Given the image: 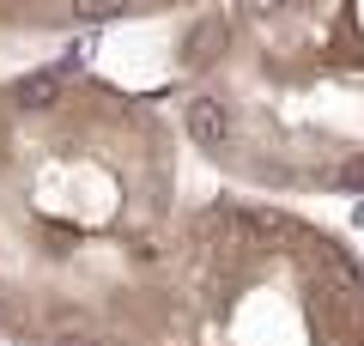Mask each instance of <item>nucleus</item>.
Masks as SVG:
<instances>
[{"label":"nucleus","instance_id":"f257e3e1","mask_svg":"<svg viewBox=\"0 0 364 346\" xmlns=\"http://www.w3.org/2000/svg\"><path fill=\"white\" fill-rule=\"evenodd\" d=\"M182 206L170 103L73 61L0 79V340L128 346Z\"/></svg>","mask_w":364,"mask_h":346},{"label":"nucleus","instance_id":"f03ea898","mask_svg":"<svg viewBox=\"0 0 364 346\" xmlns=\"http://www.w3.org/2000/svg\"><path fill=\"white\" fill-rule=\"evenodd\" d=\"M176 128L249 194H364V0H213L176 43Z\"/></svg>","mask_w":364,"mask_h":346},{"label":"nucleus","instance_id":"7ed1b4c3","mask_svg":"<svg viewBox=\"0 0 364 346\" xmlns=\"http://www.w3.org/2000/svg\"><path fill=\"white\" fill-rule=\"evenodd\" d=\"M128 346H364V256L267 194L188 201Z\"/></svg>","mask_w":364,"mask_h":346},{"label":"nucleus","instance_id":"20e7f679","mask_svg":"<svg viewBox=\"0 0 364 346\" xmlns=\"http://www.w3.org/2000/svg\"><path fill=\"white\" fill-rule=\"evenodd\" d=\"M200 6L213 0H0V37H79V31L140 25Z\"/></svg>","mask_w":364,"mask_h":346}]
</instances>
